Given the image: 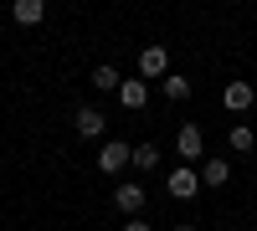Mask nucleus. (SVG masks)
Masks as SVG:
<instances>
[{
  "mask_svg": "<svg viewBox=\"0 0 257 231\" xmlns=\"http://www.w3.org/2000/svg\"><path fill=\"white\" fill-rule=\"evenodd\" d=\"M165 190L175 195V200H196L201 175H196V170H185V164H175V170H170V180H165Z\"/></svg>",
  "mask_w": 257,
  "mask_h": 231,
  "instance_id": "f257e3e1",
  "label": "nucleus"
},
{
  "mask_svg": "<svg viewBox=\"0 0 257 231\" xmlns=\"http://www.w3.org/2000/svg\"><path fill=\"white\" fill-rule=\"evenodd\" d=\"M128 154H134V149H128L123 139H108V144L98 149V170H103V175H118L123 164H128Z\"/></svg>",
  "mask_w": 257,
  "mask_h": 231,
  "instance_id": "f03ea898",
  "label": "nucleus"
},
{
  "mask_svg": "<svg viewBox=\"0 0 257 231\" xmlns=\"http://www.w3.org/2000/svg\"><path fill=\"white\" fill-rule=\"evenodd\" d=\"M252 98H257V93H252V82H242V77H237V82H226V93H221V103H226L231 113H247V108H252Z\"/></svg>",
  "mask_w": 257,
  "mask_h": 231,
  "instance_id": "7ed1b4c3",
  "label": "nucleus"
},
{
  "mask_svg": "<svg viewBox=\"0 0 257 231\" xmlns=\"http://www.w3.org/2000/svg\"><path fill=\"white\" fill-rule=\"evenodd\" d=\"M144 200H149V195H144V185H118V190H113V205H118L123 216H139V211H144Z\"/></svg>",
  "mask_w": 257,
  "mask_h": 231,
  "instance_id": "20e7f679",
  "label": "nucleus"
},
{
  "mask_svg": "<svg viewBox=\"0 0 257 231\" xmlns=\"http://www.w3.org/2000/svg\"><path fill=\"white\" fill-rule=\"evenodd\" d=\"M118 103L139 113L144 103H149V88H144V77H123V82H118Z\"/></svg>",
  "mask_w": 257,
  "mask_h": 231,
  "instance_id": "39448f33",
  "label": "nucleus"
},
{
  "mask_svg": "<svg viewBox=\"0 0 257 231\" xmlns=\"http://www.w3.org/2000/svg\"><path fill=\"white\" fill-rule=\"evenodd\" d=\"M165 72H170L165 47H144V52H139V77H165Z\"/></svg>",
  "mask_w": 257,
  "mask_h": 231,
  "instance_id": "423d86ee",
  "label": "nucleus"
},
{
  "mask_svg": "<svg viewBox=\"0 0 257 231\" xmlns=\"http://www.w3.org/2000/svg\"><path fill=\"white\" fill-rule=\"evenodd\" d=\"M175 154H180V159H201V129H196V123H180V134H175Z\"/></svg>",
  "mask_w": 257,
  "mask_h": 231,
  "instance_id": "0eeeda50",
  "label": "nucleus"
},
{
  "mask_svg": "<svg viewBox=\"0 0 257 231\" xmlns=\"http://www.w3.org/2000/svg\"><path fill=\"white\" fill-rule=\"evenodd\" d=\"M11 16H16V26H36V21L47 16V0H16Z\"/></svg>",
  "mask_w": 257,
  "mask_h": 231,
  "instance_id": "6e6552de",
  "label": "nucleus"
},
{
  "mask_svg": "<svg viewBox=\"0 0 257 231\" xmlns=\"http://www.w3.org/2000/svg\"><path fill=\"white\" fill-rule=\"evenodd\" d=\"M226 180H231V164H226V159H206V164H201V185H211V190H221Z\"/></svg>",
  "mask_w": 257,
  "mask_h": 231,
  "instance_id": "1a4fd4ad",
  "label": "nucleus"
},
{
  "mask_svg": "<svg viewBox=\"0 0 257 231\" xmlns=\"http://www.w3.org/2000/svg\"><path fill=\"white\" fill-rule=\"evenodd\" d=\"M72 123H77V134H82V139H98V134H103V123H108V118H103L98 108H77V118H72Z\"/></svg>",
  "mask_w": 257,
  "mask_h": 231,
  "instance_id": "9d476101",
  "label": "nucleus"
},
{
  "mask_svg": "<svg viewBox=\"0 0 257 231\" xmlns=\"http://www.w3.org/2000/svg\"><path fill=\"white\" fill-rule=\"evenodd\" d=\"M160 93H165L170 103H185V98H190V77H175V72H165V77H160Z\"/></svg>",
  "mask_w": 257,
  "mask_h": 231,
  "instance_id": "9b49d317",
  "label": "nucleus"
},
{
  "mask_svg": "<svg viewBox=\"0 0 257 231\" xmlns=\"http://www.w3.org/2000/svg\"><path fill=\"white\" fill-rule=\"evenodd\" d=\"M118 82H123L118 67H108V62H103V67H93V88H98V93H118Z\"/></svg>",
  "mask_w": 257,
  "mask_h": 231,
  "instance_id": "f8f14e48",
  "label": "nucleus"
},
{
  "mask_svg": "<svg viewBox=\"0 0 257 231\" xmlns=\"http://www.w3.org/2000/svg\"><path fill=\"white\" fill-rule=\"evenodd\" d=\"M128 164H134V170H155V164H160V149H155V144H134Z\"/></svg>",
  "mask_w": 257,
  "mask_h": 231,
  "instance_id": "ddd939ff",
  "label": "nucleus"
},
{
  "mask_svg": "<svg viewBox=\"0 0 257 231\" xmlns=\"http://www.w3.org/2000/svg\"><path fill=\"white\" fill-rule=\"evenodd\" d=\"M252 144H257V134L247 129V123H237V129H231V149H237V154H247Z\"/></svg>",
  "mask_w": 257,
  "mask_h": 231,
  "instance_id": "4468645a",
  "label": "nucleus"
},
{
  "mask_svg": "<svg viewBox=\"0 0 257 231\" xmlns=\"http://www.w3.org/2000/svg\"><path fill=\"white\" fill-rule=\"evenodd\" d=\"M123 231H149V226H144L139 216H128V221H123Z\"/></svg>",
  "mask_w": 257,
  "mask_h": 231,
  "instance_id": "2eb2a0df",
  "label": "nucleus"
},
{
  "mask_svg": "<svg viewBox=\"0 0 257 231\" xmlns=\"http://www.w3.org/2000/svg\"><path fill=\"white\" fill-rule=\"evenodd\" d=\"M175 231H196V226H190V221H180V226H175Z\"/></svg>",
  "mask_w": 257,
  "mask_h": 231,
  "instance_id": "dca6fc26",
  "label": "nucleus"
}]
</instances>
